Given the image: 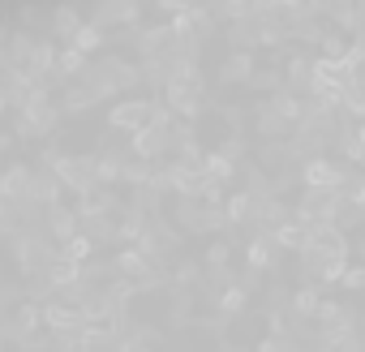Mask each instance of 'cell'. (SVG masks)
Wrapping results in <instances>:
<instances>
[{
  "instance_id": "7c38bea8",
  "label": "cell",
  "mask_w": 365,
  "mask_h": 352,
  "mask_svg": "<svg viewBox=\"0 0 365 352\" xmlns=\"http://www.w3.org/2000/svg\"><path fill=\"white\" fill-rule=\"evenodd\" d=\"M250 78H254L258 90H279V73H271V69L267 73H250Z\"/></svg>"
},
{
  "instance_id": "277c9868",
  "label": "cell",
  "mask_w": 365,
  "mask_h": 352,
  "mask_svg": "<svg viewBox=\"0 0 365 352\" xmlns=\"http://www.w3.org/2000/svg\"><path fill=\"white\" fill-rule=\"evenodd\" d=\"M344 318H356V314L344 309V305H335V301H318L314 305V322L318 326H331V322H344Z\"/></svg>"
},
{
  "instance_id": "52a82bcc",
  "label": "cell",
  "mask_w": 365,
  "mask_h": 352,
  "mask_svg": "<svg viewBox=\"0 0 365 352\" xmlns=\"http://www.w3.org/2000/svg\"><path fill=\"white\" fill-rule=\"evenodd\" d=\"M314 305H318L314 288H297L292 292V318H314Z\"/></svg>"
},
{
  "instance_id": "8fae6325",
  "label": "cell",
  "mask_w": 365,
  "mask_h": 352,
  "mask_svg": "<svg viewBox=\"0 0 365 352\" xmlns=\"http://www.w3.org/2000/svg\"><path fill=\"white\" fill-rule=\"evenodd\" d=\"M339 284H344L348 292H361V288H365V266H344Z\"/></svg>"
},
{
  "instance_id": "ac0fdd59",
  "label": "cell",
  "mask_w": 365,
  "mask_h": 352,
  "mask_svg": "<svg viewBox=\"0 0 365 352\" xmlns=\"http://www.w3.org/2000/svg\"><path fill=\"white\" fill-rule=\"evenodd\" d=\"M335 5H352V0H335Z\"/></svg>"
},
{
  "instance_id": "2e32d148",
  "label": "cell",
  "mask_w": 365,
  "mask_h": 352,
  "mask_svg": "<svg viewBox=\"0 0 365 352\" xmlns=\"http://www.w3.org/2000/svg\"><path fill=\"white\" fill-rule=\"evenodd\" d=\"M352 202H356V207H361V211H365V181H361V190H356V194H352Z\"/></svg>"
},
{
  "instance_id": "8992f818",
  "label": "cell",
  "mask_w": 365,
  "mask_h": 352,
  "mask_svg": "<svg viewBox=\"0 0 365 352\" xmlns=\"http://www.w3.org/2000/svg\"><path fill=\"white\" fill-rule=\"evenodd\" d=\"M258 129H262L267 138H279V133L288 129V120H284V116H279V112H275L271 103H262V116H258Z\"/></svg>"
},
{
  "instance_id": "3957f363",
  "label": "cell",
  "mask_w": 365,
  "mask_h": 352,
  "mask_svg": "<svg viewBox=\"0 0 365 352\" xmlns=\"http://www.w3.org/2000/svg\"><path fill=\"white\" fill-rule=\"evenodd\" d=\"M275 245L301 249V245H305V224H301V219H279V224H275Z\"/></svg>"
},
{
  "instance_id": "d6986e66",
  "label": "cell",
  "mask_w": 365,
  "mask_h": 352,
  "mask_svg": "<svg viewBox=\"0 0 365 352\" xmlns=\"http://www.w3.org/2000/svg\"><path fill=\"white\" fill-rule=\"evenodd\" d=\"M361 167H365V155H361Z\"/></svg>"
},
{
  "instance_id": "4fadbf2b",
  "label": "cell",
  "mask_w": 365,
  "mask_h": 352,
  "mask_svg": "<svg viewBox=\"0 0 365 352\" xmlns=\"http://www.w3.org/2000/svg\"><path fill=\"white\" fill-rule=\"evenodd\" d=\"M262 215H267V224H279V219H288V211H284L279 202H267V207H262Z\"/></svg>"
},
{
  "instance_id": "ba28073f",
  "label": "cell",
  "mask_w": 365,
  "mask_h": 352,
  "mask_svg": "<svg viewBox=\"0 0 365 352\" xmlns=\"http://www.w3.org/2000/svg\"><path fill=\"white\" fill-rule=\"evenodd\" d=\"M335 142L344 146V155H348V159H356V163H361V155H365L361 133H352V129H335Z\"/></svg>"
},
{
  "instance_id": "6da1fadb",
  "label": "cell",
  "mask_w": 365,
  "mask_h": 352,
  "mask_svg": "<svg viewBox=\"0 0 365 352\" xmlns=\"http://www.w3.org/2000/svg\"><path fill=\"white\" fill-rule=\"evenodd\" d=\"M339 202H344V190H305V198H301V207L292 211V219H301V224H331L335 219V211H339Z\"/></svg>"
},
{
  "instance_id": "9a60e30c",
  "label": "cell",
  "mask_w": 365,
  "mask_h": 352,
  "mask_svg": "<svg viewBox=\"0 0 365 352\" xmlns=\"http://www.w3.org/2000/svg\"><path fill=\"white\" fill-rule=\"evenodd\" d=\"M245 211H250V202H245V198H237V202H232V219H245Z\"/></svg>"
},
{
  "instance_id": "30bf717a",
  "label": "cell",
  "mask_w": 365,
  "mask_h": 352,
  "mask_svg": "<svg viewBox=\"0 0 365 352\" xmlns=\"http://www.w3.org/2000/svg\"><path fill=\"white\" fill-rule=\"evenodd\" d=\"M275 254H271V241H254L250 245V266H271Z\"/></svg>"
},
{
  "instance_id": "7a4b0ae2",
  "label": "cell",
  "mask_w": 365,
  "mask_h": 352,
  "mask_svg": "<svg viewBox=\"0 0 365 352\" xmlns=\"http://www.w3.org/2000/svg\"><path fill=\"white\" fill-rule=\"evenodd\" d=\"M344 181H348V172L339 163L322 159V155H309L301 163V185L305 190H344Z\"/></svg>"
},
{
  "instance_id": "e0dca14e",
  "label": "cell",
  "mask_w": 365,
  "mask_h": 352,
  "mask_svg": "<svg viewBox=\"0 0 365 352\" xmlns=\"http://www.w3.org/2000/svg\"><path fill=\"white\" fill-rule=\"evenodd\" d=\"M356 133H361V142H365V116H361V129H356Z\"/></svg>"
},
{
  "instance_id": "5b68a950",
  "label": "cell",
  "mask_w": 365,
  "mask_h": 352,
  "mask_svg": "<svg viewBox=\"0 0 365 352\" xmlns=\"http://www.w3.org/2000/svg\"><path fill=\"white\" fill-rule=\"evenodd\" d=\"M288 82H292V90H301V95L309 90V61H305V56H292V61H288Z\"/></svg>"
},
{
  "instance_id": "9c48e42d",
  "label": "cell",
  "mask_w": 365,
  "mask_h": 352,
  "mask_svg": "<svg viewBox=\"0 0 365 352\" xmlns=\"http://www.w3.org/2000/svg\"><path fill=\"white\" fill-rule=\"evenodd\" d=\"M250 73H254L250 56H232V61L224 65V78H228V82H250Z\"/></svg>"
},
{
  "instance_id": "5bb4252c",
  "label": "cell",
  "mask_w": 365,
  "mask_h": 352,
  "mask_svg": "<svg viewBox=\"0 0 365 352\" xmlns=\"http://www.w3.org/2000/svg\"><path fill=\"white\" fill-rule=\"evenodd\" d=\"M288 318H292V314H279V309H271V331H288Z\"/></svg>"
},
{
  "instance_id": "ffe728a7",
  "label": "cell",
  "mask_w": 365,
  "mask_h": 352,
  "mask_svg": "<svg viewBox=\"0 0 365 352\" xmlns=\"http://www.w3.org/2000/svg\"><path fill=\"white\" fill-rule=\"evenodd\" d=\"M361 343H365V331H361Z\"/></svg>"
}]
</instances>
